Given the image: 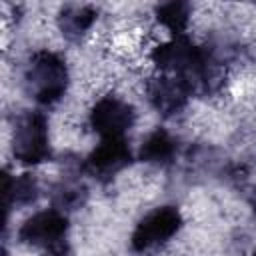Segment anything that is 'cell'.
I'll list each match as a JSON object with an SVG mask.
<instances>
[{
  "mask_svg": "<svg viewBox=\"0 0 256 256\" xmlns=\"http://www.w3.org/2000/svg\"><path fill=\"white\" fill-rule=\"evenodd\" d=\"M250 206H252V212H254V216H256V188H254L252 194H250Z\"/></svg>",
  "mask_w": 256,
  "mask_h": 256,
  "instance_id": "5bb4252c",
  "label": "cell"
},
{
  "mask_svg": "<svg viewBox=\"0 0 256 256\" xmlns=\"http://www.w3.org/2000/svg\"><path fill=\"white\" fill-rule=\"evenodd\" d=\"M156 18L174 36H184L190 20V6L186 2H166L156 6Z\"/></svg>",
  "mask_w": 256,
  "mask_h": 256,
  "instance_id": "4fadbf2b",
  "label": "cell"
},
{
  "mask_svg": "<svg viewBox=\"0 0 256 256\" xmlns=\"http://www.w3.org/2000/svg\"><path fill=\"white\" fill-rule=\"evenodd\" d=\"M138 156L148 164H168L176 156V140L164 128H156L142 142Z\"/></svg>",
  "mask_w": 256,
  "mask_h": 256,
  "instance_id": "30bf717a",
  "label": "cell"
},
{
  "mask_svg": "<svg viewBox=\"0 0 256 256\" xmlns=\"http://www.w3.org/2000/svg\"><path fill=\"white\" fill-rule=\"evenodd\" d=\"M46 256H68V248H64V250H56V252H48Z\"/></svg>",
  "mask_w": 256,
  "mask_h": 256,
  "instance_id": "9a60e30c",
  "label": "cell"
},
{
  "mask_svg": "<svg viewBox=\"0 0 256 256\" xmlns=\"http://www.w3.org/2000/svg\"><path fill=\"white\" fill-rule=\"evenodd\" d=\"M38 198V182L30 174L10 176L4 174V206L10 210L12 206H26Z\"/></svg>",
  "mask_w": 256,
  "mask_h": 256,
  "instance_id": "8fae6325",
  "label": "cell"
},
{
  "mask_svg": "<svg viewBox=\"0 0 256 256\" xmlns=\"http://www.w3.org/2000/svg\"><path fill=\"white\" fill-rule=\"evenodd\" d=\"M12 152L22 164L46 162L52 154L48 140V120L42 112H22L14 124Z\"/></svg>",
  "mask_w": 256,
  "mask_h": 256,
  "instance_id": "3957f363",
  "label": "cell"
},
{
  "mask_svg": "<svg viewBox=\"0 0 256 256\" xmlns=\"http://www.w3.org/2000/svg\"><path fill=\"white\" fill-rule=\"evenodd\" d=\"M52 198H54V208L60 210V212H64V210H78L80 206H84V202L88 198V190L76 178H62L54 186Z\"/></svg>",
  "mask_w": 256,
  "mask_h": 256,
  "instance_id": "7c38bea8",
  "label": "cell"
},
{
  "mask_svg": "<svg viewBox=\"0 0 256 256\" xmlns=\"http://www.w3.org/2000/svg\"><path fill=\"white\" fill-rule=\"evenodd\" d=\"M24 86L30 98H34L38 104H56L68 88L66 62L50 50H40L32 54L24 70Z\"/></svg>",
  "mask_w": 256,
  "mask_h": 256,
  "instance_id": "7a4b0ae2",
  "label": "cell"
},
{
  "mask_svg": "<svg viewBox=\"0 0 256 256\" xmlns=\"http://www.w3.org/2000/svg\"><path fill=\"white\" fill-rule=\"evenodd\" d=\"M132 162V152L126 138H102L100 144L88 154L84 166L100 180H110Z\"/></svg>",
  "mask_w": 256,
  "mask_h": 256,
  "instance_id": "52a82bcc",
  "label": "cell"
},
{
  "mask_svg": "<svg viewBox=\"0 0 256 256\" xmlns=\"http://www.w3.org/2000/svg\"><path fill=\"white\" fill-rule=\"evenodd\" d=\"M134 120V108L114 94L102 96L90 110V126L100 138H126Z\"/></svg>",
  "mask_w": 256,
  "mask_h": 256,
  "instance_id": "8992f818",
  "label": "cell"
},
{
  "mask_svg": "<svg viewBox=\"0 0 256 256\" xmlns=\"http://www.w3.org/2000/svg\"><path fill=\"white\" fill-rule=\"evenodd\" d=\"M68 218L56 208H48L30 216L18 230V240L30 246L44 248L46 252H56L68 248L66 244Z\"/></svg>",
  "mask_w": 256,
  "mask_h": 256,
  "instance_id": "5b68a950",
  "label": "cell"
},
{
  "mask_svg": "<svg viewBox=\"0 0 256 256\" xmlns=\"http://www.w3.org/2000/svg\"><path fill=\"white\" fill-rule=\"evenodd\" d=\"M182 226V216L174 206H160L148 212L134 228L130 246L134 252H152L164 246Z\"/></svg>",
  "mask_w": 256,
  "mask_h": 256,
  "instance_id": "277c9868",
  "label": "cell"
},
{
  "mask_svg": "<svg viewBox=\"0 0 256 256\" xmlns=\"http://www.w3.org/2000/svg\"><path fill=\"white\" fill-rule=\"evenodd\" d=\"M152 60L160 70L172 72L194 92H210L220 78L216 56L200 46H194L186 36H174L152 52Z\"/></svg>",
  "mask_w": 256,
  "mask_h": 256,
  "instance_id": "6da1fadb",
  "label": "cell"
},
{
  "mask_svg": "<svg viewBox=\"0 0 256 256\" xmlns=\"http://www.w3.org/2000/svg\"><path fill=\"white\" fill-rule=\"evenodd\" d=\"M254 256H256V252H254Z\"/></svg>",
  "mask_w": 256,
  "mask_h": 256,
  "instance_id": "2e32d148",
  "label": "cell"
},
{
  "mask_svg": "<svg viewBox=\"0 0 256 256\" xmlns=\"http://www.w3.org/2000/svg\"><path fill=\"white\" fill-rule=\"evenodd\" d=\"M146 92H148L150 104L162 116H172V114L180 112L186 106V102H188V98L192 94V90L180 78L166 76V74L152 78L148 82Z\"/></svg>",
  "mask_w": 256,
  "mask_h": 256,
  "instance_id": "ba28073f",
  "label": "cell"
},
{
  "mask_svg": "<svg viewBox=\"0 0 256 256\" xmlns=\"http://www.w3.org/2000/svg\"><path fill=\"white\" fill-rule=\"evenodd\" d=\"M94 22H96V10L84 4H68L60 10L58 16L60 32L70 42H80L88 34Z\"/></svg>",
  "mask_w": 256,
  "mask_h": 256,
  "instance_id": "9c48e42d",
  "label": "cell"
}]
</instances>
